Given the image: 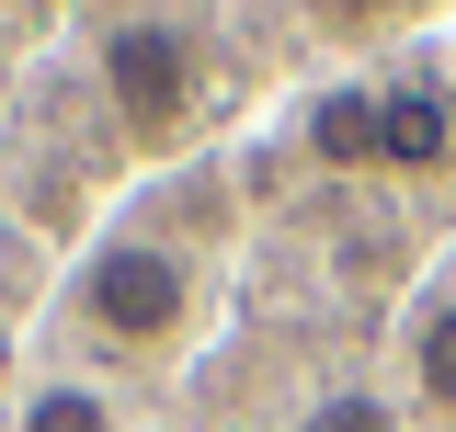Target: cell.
<instances>
[{"label": "cell", "mask_w": 456, "mask_h": 432, "mask_svg": "<svg viewBox=\"0 0 456 432\" xmlns=\"http://www.w3.org/2000/svg\"><path fill=\"white\" fill-rule=\"evenodd\" d=\"M69 319L114 353H171L194 330V262L160 239H92L69 273Z\"/></svg>", "instance_id": "cell-1"}, {"label": "cell", "mask_w": 456, "mask_h": 432, "mask_svg": "<svg viewBox=\"0 0 456 432\" xmlns=\"http://www.w3.org/2000/svg\"><path fill=\"white\" fill-rule=\"evenodd\" d=\"M103 103L126 137H183V114L206 103V57H194V35L183 23H160V12H137V23H114L103 35Z\"/></svg>", "instance_id": "cell-2"}, {"label": "cell", "mask_w": 456, "mask_h": 432, "mask_svg": "<svg viewBox=\"0 0 456 432\" xmlns=\"http://www.w3.org/2000/svg\"><path fill=\"white\" fill-rule=\"evenodd\" d=\"M456 160V103L434 80H377V171H445Z\"/></svg>", "instance_id": "cell-3"}, {"label": "cell", "mask_w": 456, "mask_h": 432, "mask_svg": "<svg viewBox=\"0 0 456 432\" xmlns=\"http://www.w3.org/2000/svg\"><path fill=\"white\" fill-rule=\"evenodd\" d=\"M308 160L320 171H377V80H342L308 103Z\"/></svg>", "instance_id": "cell-4"}, {"label": "cell", "mask_w": 456, "mask_h": 432, "mask_svg": "<svg viewBox=\"0 0 456 432\" xmlns=\"http://www.w3.org/2000/svg\"><path fill=\"white\" fill-rule=\"evenodd\" d=\"M411 387H422V410L456 421V296L422 308V330H411Z\"/></svg>", "instance_id": "cell-5"}, {"label": "cell", "mask_w": 456, "mask_h": 432, "mask_svg": "<svg viewBox=\"0 0 456 432\" xmlns=\"http://www.w3.org/2000/svg\"><path fill=\"white\" fill-rule=\"evenodd\" d=\"M23 432H126V421H114V398H103V387L46 376L35 398H23Z\"/></svg>", "instance_id": "cell-6"}, {"label": "cell", "mask_w": 456, "mask_h": 432, "mask_svg": "<svg viewBox=\"0 0 456 432\" xmlns=\"http://www.w3.org/2000/svg\"><path fill=\"white\" fill-rule=\"evenodd\" d=\"M297 432H399V410L377 398V387H331V398L297 410Z\"/></svg>", "instance_id": "cell-7"}]
</instances>
